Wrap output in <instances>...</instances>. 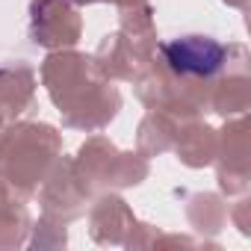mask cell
<instances>
[{
    "instance_id": "6da1fadb",
    "label": "cell",
    "mask_w": 251,
    "mask_h": 251,
    "mask_svg": "<svg viewBox=\"0 0 251 251\" xmlns=\"http://www.w3.org/2000/svg\"><path fill=\"white\" fill-rule=\"evenodd\" d=\"M166 56H169L175 71H183V74H213V71H219V65L225 59V48L216 45L213 39L189 36V39L166 45Z\"/></svg>"
}]
</instances>
